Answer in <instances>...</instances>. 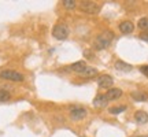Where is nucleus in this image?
I'll return each mask as SVG.
<instances>
[{
  "mask_svg": "<svg viewBox=\"0 0 148 137\" xmlns=\"http://www.w3.org/2000/svg\"><path fill=\"white\" fill-rule=\"evenodd\" d=\"M86 114H88V111L85 108H82V107H74L70 111V118L73 121H81V119H84L86 116Z\"/></svg>",
  "mask_w": 148,
  "mask_h": 137,
  "instance_id": "nucleus-5",
  "label": "nucleus"
},
{
  "mask_svg": "<svg viewBox=\"0 0 148 137\" xmlns=\"http://www.w3.org/2000/svg\"><path fill=\"white\" fill-rule=\"evenodd\" d=\"M69 26L66 25V23H58V25H55L52 29V36L56 38V40H64V38H67L69 36Z\"/></svg>",
  "mask_w": 148,
  "mask_h": 137,
  "instance_id": "nucleus-2",
  "label": "nucleus"
},
{
  "mask_svg": "<svg viewBox=\"0 0 148 137\" xmlns=\"http://www.w3.org/2000/svg\"><path fill=\"white\" fill-rule=\"evenodd\" d=\"M0 78L7 79V81H14V82H21L23 81V75L15 70H3V71H0Z\"/></svg>",
  "mask_w": 148,
  "mask_h": 137,
  "instance_id": "nucleus-4",
  "label": "nucleus"
},
{
  "mask_svg": "<svg viewBox=\"0 0 148 137\" xmlns=\"http://www.w3.org/2000/svg\"><path fill=\"white\" fill-rule=\"evenodd\" d=\"M119 30H121V33H123V34H130V33L134 30V25H133V22H130V21H123L119 23Z\"/></svg>",
  "mask_w": 148,
  "mask_h": 137,
  "instance_id": "nucleus-7",
  "label": "nucleus"
},
{
  "mask_svg": "<svg viewBox=\"0 0 148 137\" xmlns=\"http://www.w3.org/2000/svg\"><path fill=\"white\" fill-rule=\"evenodd\" d=\"M143 137H147V136H143Z\"/></svg>",
  "mask_w": 148,
  "mask_h": 137,
  "instance_id": "nucleus-21",
  "label": "nucleus"
},
{
  "mask_svg": "<svg viewBox=\"0 0 148 137\" xmlns=\"http://www.w3.org/2000/svg\"><path fill=\"white\" fill-rule=\"evenodd\" d=\"M85 68H86V63H85V60H79V62H75L70 66V70L71 71H75L77 74H79L81 71H84Z\"/></svg>",
  "mask_w": 148,
  "mask_h": 137,
  "instance_id": "nucleus-12",
  "label": "nucleus"
},
{
  "mask_svg": "<svg viewBox=\"0 0 148 137\" xmlns=\"http://www.w3.org/2000/svg\"><path fill=\"white\" fill-rule=\"evenodd\" d=\"M112 40H114V33L111 32V30H104V32L101 33V34H99L97 38H96L95 48L97 49V51L106 49L111 42H112Z\"/></svg>",
  "mask_w": 148,
  "mask_h": 137,
  "instance_id": "nucleus-1",
  "label": "nucleus"
},
{
  "mask_svg": "<svg viewBox=\"0 0 148 137\" xmlns=\"http://www.w3.org/2000/svg\"><path fill=\"white\" fill-rule=\"evenodd\" d=\"M79 8L86 14H97V12H100L101 5L99 3H96V1H81Z\"/></svg>",
  "mask_w": 148,
  "mask_h": 137,
  "instance_id": "nucleus-3",
  "label": "nucleus"
},
{
  "mask_svg": "<svg viewBox=\"0 0 148 137\" xmlns=\"http://www.w3.org/2000/svg\"><path fill=\"white\" fill-rule=\"evenodd\" d=\"M78 75L82 77V78H92V77L97 75V70H96L95 67H88V66H86V68H85L84 71H81Z\"/></svg>",
  "mask_w": 148,
  "mask_h": 137,
  "instance_id": "nucleus-11",
  "label": "nucleus"
},
{
  "mask_svg": "<svg viewBox=\"0 0 148 137\" xmlns=\"http://www.w3.org/2000/svg\"><path fill=\"white\" fill-rule=\"evenodd\" d=\"M112 84H114V79H112V77L108 75V74H103V75H100V77L97 78V85H99L100 88L111 89Z\"/></svg>",
  "mask_w": 148,
  "mask_h": 137,
  "instance_id": "nucleus-6",
  "label": "nucleus"
},
{
  "mask_svg": "<svg viewBox=\"0 0 148 137\" xmlns=\"http://www.w3.org/2000/svg\"><path fill=\"white\" fill-rule=\"evenodd\" d=\"M121 96H122V90L119 89V88H111V89L107 90V93H106V97L108 101L116 100V99H119Z\"/></svg>",
  "mask_w": 148,
  "mask_h": 137,
  "instance_id": "nucleus-8",
  "label": "nucleus"
},
{
  "mask_svg": "<svg viewBox=\"0 0 148 137\" xmlns=\"http://www.w3.org/2000/svg\"><path fill=\"white\" fill-rule=\"evenodd\" d=\"M134 119L137 123L140 125H143V123H147L148 122V114L145 111H137L136 114H134Z\"/></svg>",
  "mask_w": 148,
  "mask_h": 137,
  "instance_id": "nucleus-13",
  "label": "nucleus"
},
{
  "mask_svg": "<svg viewBox=\"0 0 148 137\" xmlns=\"http://www.w3.org/2000/svg\"><path fill=\"white\" fill-rule=\"evenodd\" d=\"M140 71H141L144 75H148V64H144V66H141V67H140Z\"/></svg>",
  "mask_w": 148,
  "mask_h": 137,
  "instance_id": "nucleus-19",
  "label": "nucleus"
},
{
  "mask_svg": "<svg viewBox=\"0 0 148 137\" xmlns=\"http://www.w3.org/2000/svg\"><path fill=\"white\" fill-rule=\"evenodd\" d=\"M63 7L64 8H67V10H73V8H75L77 7V3L74 1V0H63Z\"/></svg>",
  "mask_w": 148,
  "mask_h": 137,
  "instance_id": "nucleus-18",
  "label": "nucleus"
},
{
  "mask_svg": "<svg viewBox=\"0 0 148 137\" xmlns=\"http://www.w3.org/2000/svg\"><path fill=\"white\" fill-rule=\"evenodd\" d=\"M137 26L140 27L141 30L147 32V30H148V18H141V19H138Z\"/></svg>",
  "mask_w": 148,
  "mask_h": 137,
  "instance_id": "nucleus-16",
  "label": "nucleus"
},
{
  "mask_svg": "<svg viewBox=\"0 0 148 137\" xmlns=\"http://www.w3.org/2000/svg\"><path fill=\"white\" fill-rule=\"evenodd\" d=\"M125 110H126V105H119V107H111L108 111H110V114H112V115H116V114L123 112Z\"/></svg>",
  "mask_w": 148,
  "mask_h": 137,
  "instance_id": "nucleus-15",
  "label": "nucleus"
},
{
  "mask_svg": "<svg viewBox=\"0 0 148 137\" xmlns=\"http://www.w3.org/2000/svg\"><path fill=\"white\" fill-rule=\"evenodd\" d=\"M11 99V93L5 89H0V101H7Z\"/></svg>",
  "mask_w": 148,
  "mask_h": 137,
  "instance_id": "nucleus-17",
  "label": "nucleus"
},
{
  "mask_svg": "<svg viewBox=\"0 0 148 137\" xmlns=\"http://www.w3.org/2000/svg\"><path fill=\"white\" fill-rule=\"evenodd\" d=\"M107 103H108V100H107L106 95H97L95 99H93V105H95V107H97V108L106 107Z\"/></svg>",
  "mask_w": 148,
  "mask_h": 137,
  "instance_id": "nucleus-10",
  "label": "nucleus"
},
{
  "mask_svg": "<svg viewBox=\"0 0 148 137\" xmlns=\"http://www.w3.org/2000/svg\"><path fill=\"white\" fill-rule=\"evenodd\" d=\"M140 38L141 40H144V41H148V32H143L141 34H140Z\"/></svg>",
  "mask_w": 148,
  "mask_h": 137,
  "instance_id": "nucleus-20",
  "label": "nucleus"
},
{
  "mask_svg": "<svg viewBox=\"0 0 148 137\" xmlns=\"http://www.w3.org/2000/svg\"><path fill=\"white\" fill-rule=\"evenodd\" d=\"M115 68L118 71H122V73H129V71H132L133 70V66L132 64L126 63V62H123V60H116L115 62Z\"/></svg>",
  "mask_w": 148,
  "mask_h": 137,
  "instance_id": "nucleus-9",
  "label": "nucleus"
},
{
  "mask_svg": "<svg viewBox=\"0 0 148 137\" xmlns=\"http://www.w3.org/2000/svg\"><path fill=\"white\" fill-rule=\"evenodd\" d=\"M132 99L136 101H145L148 100V95L145 93V92H141V90H134V92H132Z\"/></svg>",
  "mask_w": 148,
  "mask_h": 137,
  "instance_id": "nucleus-14",
  "label": "nucleus"
}]
</instances>
